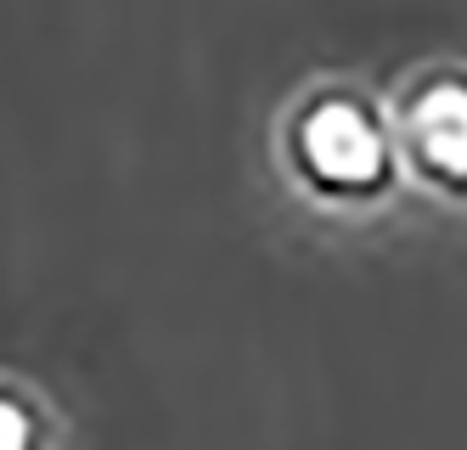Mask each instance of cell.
<instances>
[{
  "instance_id": "1",
  "label": "cell",
  "mask_w": 467,
  "mask_h": 450,
  "mask_svg": "<svg viewBox=\"0 0 467 450\" xmlns=\"http://www.w3.org/2000/svg\"><path fill=\"white\" fill-rule=\"evenodd\" d=\"M282 152H287L293 175L316 197H332V203L383 197L394 175L383 119L349 90H321L310 101H298L282 130Z\"/></svg>"
},
{
  "instance_id": "2",
  "label": "cell",
  "mask_w": 467,
  "mask_h": 450,
  "mask_svg": "<svg viewBox=\"0 0 467 450\" xmlns=\"http://www.w3.org/2000/svg\"><path fill=\"white\" fill-rule=\"evenodd\" d=\"M400 141L417 181L445 197H467V79L428 74L422 85H411L400 108Z\"/></svg>"
},
{
  "instance_id": "3",
  "label": "cell",
  "mask_w": 467,
  "mask_h": 450,
  "mask_svg": "<svg viewBox=\"0 0 467 450\" xmlns=\"http://www.w3.org/2000/svg\"><path fill=\"white\" fill-rule=\"evenodd\" d=\"M0 450H51L46 417L17 389H0Z\"/></svg>"
}]
</instances>
